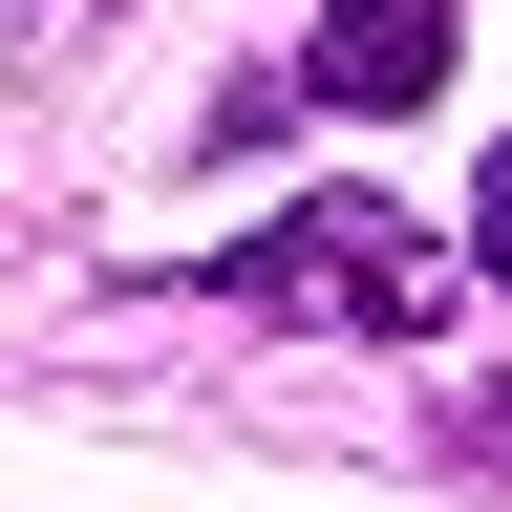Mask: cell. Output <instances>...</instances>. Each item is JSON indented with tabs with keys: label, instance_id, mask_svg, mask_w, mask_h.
I'll return each mask as SVG.
<instances>
[{
	"label": "cell",
	"instance_id": "cell-1",
	"mask_svg": "<svg viewBox=\"0 0 512 512\" xmlns=\"http://www.w3.org/2000/svg\"><path fill=\"white\" fill-rule=\"evenodd\" d=\"M214 299H256V320H342V342H448V235L384 214V192L342 171V192H299L278 235H235Z\"/></svg>",
	"mask_w": 512,
	"mask_h": 512
},
{
	"label": "cell",
	"instance_id": "cell-2",
	"mask_svg": "<svg viewBox=\"0 0 512 512\" xmlns=\"http://www.w3.org/2000/svg\"><path fill=\"white\" fill-rule=\"evenodd\" d=\"M299 86L342 128H406L448 86V0H299Z\"/></svg>",
	"mask_w": 512,
	"mask_h": 512
},
{
	"label": "cell",
	"instance_id": "cell-3",
	"mask_svg": "<svg viewBox=\"0 0 512 512\" xmlns=\"http://www.w3.org/2000/svg\"><path fill=\"white\" fill-rule=\"evenodd\" d=\"M470 256H491V278H512V150L470 171Z\"/></svg>",
	"mask_w": 512,
	"mask_h": 512
},
{
	"label": "cell",
	"instance_id": "cell-4",
	"mask_svg": "<svg viewBox=\"0 0 512 512\" xmlns=\"http://www.w3.org/2000/svg\"><path fill=\"white\" fill-rule=\"evenodd\" d=\"M22 22H86V0H22Z\"/></svg>",
	"mask_w": 512,
	"mask_h": 512
}]
</instances>
